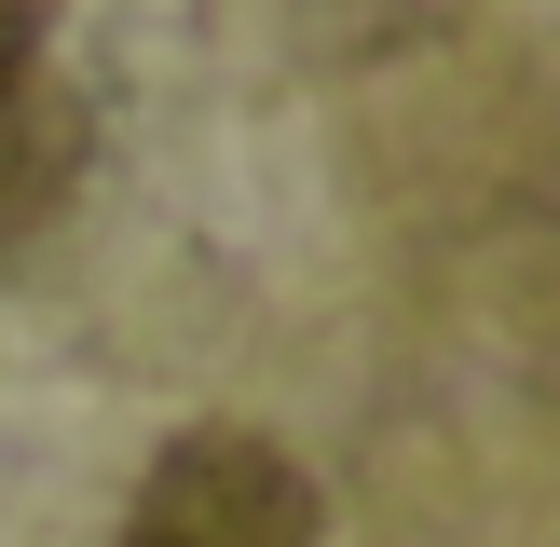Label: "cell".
<instances>
[{
	"instance_id": "cell-1",
	"label": "cell",
	"mask_w": 560,
	"mask_h": 547,
	"mask_svg": "<svg viewBox=\"0 0 560 547\" xmlns=\"http://www.w3.org/2000/svg\"><path fill=\"white\" fill-rule=\"evenodd\" d=\"M124 547H315V479L246 424H191L137 479Z\"/></svg>"
},
{
	"instance_id": "cell-2",
	"label": "cell",
	"mask_w": 560,
	"mask_h": 547,
	"mask_svg": "<svg viewBox=\"0 0 560 547\" xmlns=\"http://www.w3.org/2000/svg\"><path fill=\"white\" fill-rule=\"evenodd\" d=\"M69 178H82V96L42 69H0V246L42 233L69 206Z\"/></svg>"
},
{
	"instance_id": "cell-3",
	"label": "cell",
	"mask_w": 560,
	"mask_h": 547,
	"mask_svg": "<svg viewBox=\"0 0 560 547\" xmlns=\"http://www.w3.org/2000/svg\"><path fill=\"white\" fill-rule=\"evenodd\" d=\"M42 27H55V0H0V69H42Z\"/></svg>"
}]
</instances>
